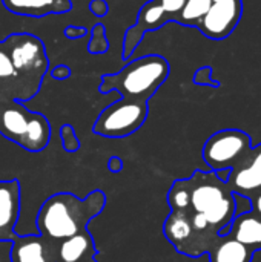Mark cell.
I'll use <instances>...</instances> for the list:
<instances>
[{
	"label": "cell",
	"instance_id": "f546056e",
	"mask_svg": "<svg viewBox=\"0 0 261 262\" xmlns=\"http://www.w3.org/2000/svg\"><path fill=\"white\" fill-rule=\"evenodd\" d=\"M88 262H95V259H89V261Z\"/></svg>",
	"mask_w": 261,
	"mask_h": 262
},
{
	"label": "cell",
	"instance_id": "f1b7e54d",
	"mask_svg": "<svg viewBox=\"0 0 261 262\" xmlns=\"http://www.w3.org/2000/svg\"><path fill=\"white\" fill-rule=\"evenodd\" d=\"M251 200V210L257 215V216H260L261 218V192L258 193H255L252 198H249Z\"/></svg>",
	"mask_w": 261,
	"mask_h": 262
},
{
	"label": "cell",
	"instance_id": "9c48e42d",
	"mask_svg": "<svg viewBox=\"0 0 261 262\" xmlns=\"http://www.w3.org/2000/svg\"><path fill=\"white\" fill-rule=\"evenodd\" d=\"M228 184L234 193L252 198L261 192V143L246 154V157L228 175Z\"/></svg>",
	"mask_w": 261,
	"mask_h": 262
},
{
	"label": "cell",
	"instance_id": "ac0fdd59",
	"mask_svg": "<svg viewBox=\"0 0 261 262\" xmlns=\"http://www.w3.org/2000/svg\"><path fill=\"white\" fill-rule=\"evenodd\" d=\"M211 3H212V0H186L175 23H180L183 26L197 28V25L200 23L203 15L208 12Z\"/></svg>",
	"mask_w": 261,
	"mask_h": 262
},
{
	"label": "cell",
	"instance_id": "9a60e30c",
	"mask_svg": "<svg viewBox=\"0 0 261 262\" xmlns=\"http://www.w3.org/2000/svg\"><path fill=\"white\" fill-rule=\"evenodd\" d=\"M2 3L9 12L26 17L66 14L72 9L71 0H2Z\"/></svg>",
	"mask_w": 261,
	"mask_h": 262
},
{
	"label": "cell",
	"instance_id": "83f0119b",
	"mask_svg": "<svg viewBox=\"0 0 261 262\" xmlns=\"http://www.w3.org/2000/svg\"><path fill=\"white\" fill-rule=\"evenodd\" d=\"M108 169H109L112 173H118V172L123 169V161H122V158H118V157H111L109 161H108Z\"/></svg>",
	"mask_w": 261,
	"mask_h": 262
},
{
	"label": "cell",
	"instance_id": "484cf974",
	"mask_svg": "<svg viewBox=\"0 0 261 262\" xmlns=\"http://www.w3.org/2000/svg\"><path fill=\"white\" fill-rule=\"evenodd\" d=\"M89 11L97 15V17H105L109 11L108 2L106 0H91L89 3Z\"/></svg>",
	"mask_w": 261,
	"mask_h": 262
},
{
	"label": "cell",
	"instance_id": "3957f363",
	"mask_svg": "<svg viewBox=\"0 0 261 262\" xmlns=\"http://www.w3.org/2000/svg\"><path fill=\"white\" fill-rule=\"evenodd\" d=\"M171 72L165 57L157 54L142 55L131 60L117 74H105L98 92H118L123 98L149 101L160 86L168 80Z\"/></svg>",
	"mask_w": 261,
	"mask_h": 262
},
{
	"label": "cell",
	"instance_id": "603a6c76",
	"mask_svg": "<svg viewBox=\"0 0 261 262\" xmlns=\"http://www.w3.org/2000/svg\"><path fill=\"white\" fill-rule=\"evenodd\" d=\"M166 12L168 21H177L180 11L183 9L186 0H155Z\"/></svg>",
	"mask_w": 261,
	"mask_h": 262
},
{
	"label": "cell",
	"instance_id": "7c38bea8",
	"mask_svg": "<svg viewBox=\"0 0 261 262\" xmlns=\"http://www.w3.org/2000/svg\"><path fill=\"white\" fill-rule=\"evenodd\" d=\"M55 243L48 241L42 235L20 236L11 243V262H55Z\"/></svg>",
	"mask_w": 261,
	"mask_h": 262
},
{
	"label": "cell",
	"instance_id": "7a4b0ae2",
	"mask_svg": "<svg viewBox=\"0 0 261 262\" xmlns=\"http://www.w3.org/2000/svg\"><path fill=\"white\" fill-rule=\"evenodd\" d=\"M189 189V209L183 213H198L208 224L226 235L235 216V200L226 180L218 172L195 170L191 178H186Z\"/></svg>",
	"mask_w": 261,
	"mask_h": 262
},
{
	"label": "cell",
	"instance_id": "8992f818",
	"mask_svg": "<svg viewBox=\"0 0 261 262\" xmlns=\"http://www.w3.org/2000/svg\"><path fill=\"white\" fill-rule=\"evenodd\" d=\"M146 118V101L122 97L100 112L92 126V132L105 138H126L137 132Z\"/></svg>",
	"mask_w": 261,
	"mask_h": 262
},
{
	"label": "cell",
	"instance_id": "e0dca14e",
	"mask_svg": "<svg viewBox=\"0 0 261 262\" xmlns=\"http://www.w3.org/2000/svg\"><path fill=\"white\" fill-rule=\"evenodd\" d=\"M209 262H252L254 252L229 235H220L208 252Z\"/></svg>",
	"mask_w": 261,
	"mask_h": 262
},
{
	"label": "cell",
	"instance_id": "277c9868",
	"mask_svg": "<svg viewBox=\"0 0 261 262\" xmlns=\"http://www.w3.org/2000/svg\"><path fill=\"white\" fill-rule=\"evenodd\" d=\"M3 43L15 72V88H18L15 100L28 101L40 89L48 69L45 45L32 34H12Z\"/></svg>",
	"mask_w": 261,
	"mask_h": 262
},
{
	"label": "cell",
	"instance_id": "2e32d148",
	"mask_svg": "<svg viewBox=\"0 0 261 262\" xmlns=\"http://www.w3.org/2000/svg\"><path fill=\"white\" fill-rule=\"evenodd\" d=\"M226 235L240 241L255 253L261 250V218L252 210L235 215Z\"/></svg>",
	"mask_w": 261,
	"mask_h": 262
},
{
	"label": "cell",
	"instance_id": "30bf717a",
	"mask_svg": "<svg viewBox=\"0 0 261 262\" xmlns=\"http://www.w3.org/2000/svg\"><path fill=\"white\" fill-rule=\"evenodd\" d=\"M168 21L166 12L163 11V8L155 2V0H149L146 2L138 12L137 21L134 26H131L125 37H123V52H122V58L123 60H129L132 57V54L135 52L137 46L140 45V41L143 40L145 34L148 31H155L162 26H165Z\"/></svg>",
	"mask_w": 261,
	"mask_h": 262
},
{
	"label": "cell",
	"instance_id": "7402d4cb",
	"mask_svg": "<svg viewBox=\"0 0 261 262\" xmlns=\"http://www.w3.org/2000/svg\"><path fill=\"white\" fill-rule=\"evenodd\" d=\"M8 80H14L12 86H15L14 66H12L11 58L8 55L5 43H0V81H8Z\"/></svg>",
	"mask_w": 261,
	"mask_h": 262
},
{
	"label": "cell",
	"instance_id": "4fadbf2b",
	"mask_svg": "<svg viewBox=\"0 0 261 262\" xmlns=\"http://www.w3.org/2000/svg\"><path fill=\"white\" fill-rule=\"evenodd\" d=\"M163 233L178 253L194 258V229L186 213L171 212L163 224Z\"/></svg>",
	"mask_w": 261,
	"mask_h": 262
},
{
	"label": "cell",
	"instance_id": "6da1fadb",
	"mask_svg": "<svg viewBox=\"0 0 261 262\" xmlns=\"http://www.w3.org/2000/svg\"><path fill=\"white\" fill-rule=\"evenodd\" d=\"M105 206L106 195L102 190H92L83 200L69 192L55 193L38 210L35 220L38 235L57 244L86 230L88 224L103 212Z\"/></svg>",
	"mask_w": 261,
	"mask_h": 262
},
{
	"label": "cell",
	"instance_id": "d6986e66",
	"mask_svg": "<svg viewBox=\"0 0 261 262\" xmlns=\"http://www.w3.org/2000/svg\"><path fill=\"white\" fill-rule=\"evenodd\" d=\"M168 204L171 212H186L189 209V189L186 180H177L168 192Z\"/></svg>",
	"mask_w": 261,
	"mask_h": 262
},
{
	"label": "cell",
	"instance_id": "44dd1931",
	"mask_svg": "<svg viewBox=\"0 0 261 262\" xmlns=\"http://www.w3.org/2000/svg\"><path fill=\"white\" fill-rule=\"evenodd\" d=\"M60 140L63 149L69 154H74L80 149V140L71 124H63L60 127Z\"/></svg>",
	"mask_w": 261,
	"mask_h": 262
},
{
	"label": "cell",
	"instance_id": "52a82bcc",
	"mask_svg": "<svg viewBox=\"0 0 261 262\" xmlns=\"http://www.w3.org/2000/svg\"><path fill=\"white\" fill-rule=\"evenodd\" d=\"M251 137L240 129H223L211 135L203 146V160L214 172L232 170L251 150Z\"/></svg>",
	"mask_w": 261,
	"mask_h": 262
},
{
	"label": "cell",
	"instance_id": "5bb4252c",
	"mask_svg": "<svg viewBox=\"0 0 261 262\" xmlns=\"http://www.w3.org/2000/svg\"><path fill=\"white\" fill-rule=\"evenodd\" d=\"M95 255L97 249L88 229L57 243L55 246V262H88L94 259Z\"/></svg>",
	"mask_w": 261,
	"mask_h": 262
},
{
	"label": "cell",
	"instance_id": "8fae6325",
	"mask_svg": "<svg viewBox=\"0 0 261 262\" xmlns=\"http://www.w3.org/2000/svg\"><path fill=\"white\" fill-rule=\"evenodd\" d=\"M20 215V184L17 180L0 181V241L17 238L14 227Z\"/></svg>",
	"mask_w": 261,
	"mask_h": 262
},
{
	"label": "cell",
	"instance_id": "5b68a950",
	"mask_svg": "<svg viewBox=\"0 0 261 262\" xmlns=\"http://www.w3.org/2000/svg\"><path fill=\"white\" fill-rule=\"evenodd\" d=\"M0 132L28 152H42L49 143L51 124L45 115L14 100L0 111Z\"/></svg>",
	"mask_w": 261,
	"mask_h": 262
},
{
	"label": "cell",
	"instance_id": "ffe728a7",
	"mask_svg": "<svg viewBox=\"0 0 261 262\" xmlns=\"http://www.w3.org/2000/svg\"><path fill=\"white\" fill-rule=\"evenodd\" d=\"M108 49H109V41L106 38L105 26L102 23H97L91 31V41L88 45V52L92 55H98L108 52Z\"/></svg>",
	"mask_w": 261,
	"mask_h": 262
},
{
	"label": "cell",
	"instance_id": "4316f807",
	"mask_svg": "<svg viewBox=\"0 0 261 262\" xmlns=\"http://www.w3.org/2000/svg\"><path fill=\"white\" fill-rule=\"evenodd\" d=\"M51 75H52V78H55V80H66V78H69V75H71V69H69L66 64H57L55 68H52Z\"/></svg>",
	"mask_w": 261,
	"mask_h": 262
},
{
	"label": "cell",
	"instance_id": "cb8c5ba5",
	"mask_svg": "<svg viewBox=\"0 0 261 262\" xmlns=\"http://www.w3.org/2000/svg\"><path fill=\"white\" fill-rule=\"evenodd\" d=\"M194 83L198 86H211V88H220V81L212 78V68L203 66L198 68L194 74Z\"/></svg>",
	"mask_w": 261,
	"mask_h": 262
},
{
	"label": "cell",
	"instance_id": "ba28073f",
	"mask_svg": "<svg viewBox=\"0 0 261 262\" xmlns=\"http://www.w3.org/2000/svg\"><path fill=\"white\" fill-rule=\"evenodd\" d=\"M243 15V0H212L197 29L211 40L228 38Z\"/></svg>",
	"mask_w": 261,
	"mask_h": 262
},
{
	"label": "cell",
	"instance_id": "d4e9b609",
	"mask_svg": "<svg viewBox=\"0 0 261 262\" xmlns=\"http://www.w3.org/2000/svg\"><path fill=\"white\" fill-rule=\"evenodd\" d=\"M88 29L83 26H77V25H69L65 28V37L69 40H77V38H83L86 37Z\"/></svg>",
	"mask_w": 261,
	"mask_h": 262
}]
</instances>
